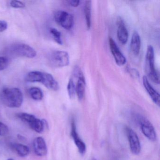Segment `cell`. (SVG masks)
Returning <instances> with one entry per match:
<instances>
[{"label":"cell","instance_id":"obj_11","mask_svg":"<svg viewBox=\"0 0 160 160\" xmlns=\"http://www.w3.org/2000/svg\"><path fill=\"white\" fill-rule=\"evenodd\" d=\"M117 25L118 39L122 44H125L128 42L129 34L125 23L121 17L117 18Z\"/></svg>","mask_w":160,"mask_h":160},{"label":"cell","instance_id":"obj_10","mask_svg":"<svg viewBox=\"0 0 160 160\" xmlns=\"http://www.w3.org/2000/svg\"><path fill=\"white\" fill-rule=\"evenodd\" d=\"M108 42L111 54L113 55L117 65L118 66H122L124 65L126 63V58L120 50L116 42L111 37H109Z\"/></svg>","mask_w":160,"mask_h":160},{"label":"cell","instance_id":"obj_4","mask_svg":"<svg viewBox=\"0 0 160 160\" xmlns=\"http://www.w3.org/2000/svg\"><path fill=\"white\" fill-rule=\"evenodd\" d=\"M137 118L140 129L144 136L151 141H155L157 135L151 122L143 116H139Z\"/></svg>","mask_w":160,"mask_h":160},{"label":"cell","instance_id":"obj_17","mask_svg":"<svg viewBox=\"0 0 160 160\" xmlns=\"http://www.w3.org/2000/svg\"><path fill=\"white\" fill-rule=\"evenodd\" d=\"M84 11L87 29L89 30L91 26L92 2L91 1H87L85 2Z\"/></svg>","mask_w":160,"mask_h":160},{"label":"cell","instance_id":"obj_23","mask_svg":"<svg viewBox=\"0 0 160 160\" xmlns=\"http://www.w3.org/2000/svg\"><path fill=\"white\" fill-rule=\"evenodd\" d=\"M9 64V60L6 57H0V71L7 68Z\"/></svg>","mask_w":160,"mask_h":160},{"label":"cell","instance_id":"obj_3","mask_svg":"<svg viewBox=\"0 0 160 160\" xmlns=\"http://www.w3.org/2000/svg\"><path fill=\"white\" fill-rule=\"evenodd\" d=\"M146 69L150 79L156 84H159V75L155 69L154 51L153 47L148 45L146 56Z\"/></svg>","mask_w":160,"mask_h":160},{"label":"cell","instance_id":"obj_9","mask_svg":"<svg viewBox=\"0 0 160 160\" xmlns=\"http://www.w3.org/2000/svg\"><path fill=\"white\" fill-rule=\"evenodd\" d=\"M12 50L17 56L29 58H33L37 55V52L34 48L28 45L24 44L14 46Z\"/></svg>","mask_w":160,"mask_h":160},{"label":"cell","instance_id":"obj_29","mask_svg":"<svg viewBox=\"0 0 160 160\" xmlns=\"http://www.w3.org/2000/svg\"><path fill=\"white\" fill-rule=\"evenodd\" d=\"M7 160H14V159H12V158H9V159H8Z\"/></svg>","mask_w":160,"mask_h":160},{"label":"cell","instance_id":"obj_2","mask_svg":"<svg viewBox=\"0 0 160 160\" xmlns=\"http://www.w3.org/2000/svg\"><path fill=\"white\" fill-rule=\"evenodd\" d=\"M2 102L8 107L19 108L23 102L22 92L18 88H5L1 93Z\"/></svg>","mask_w":160,"mask_h":160},{"label":"cell","instance_id":"obj_19","mask_svg":"<svg viewBox=\"0 0 160 160\" xmlns=\"http://www.w3.org/2000/svg\"><path fill=\"white\" fill-rule=\"evenodd\" d=\"M29 93L32 99L35 101H41L43 97V94L41 89L38 88H31L29 90Z\"/></svg>","mask_w":160,"mask_h":160},{"label":"cell","instance_id":"obj_27","mask_svg":"<svg viewBox=\"0 0 160 160\" xmlns=\"http://www.w3.org/2000/svg\"><path fill=\"white\" fill-rule=\"evenodd\" d=\"M8 24L6 21L0 20V32H2L7 29Z\"/></svg>","mask_w":160,"mask_h":160},{"label":"cell","instance_id":"obj_14","mask_svg":"<svg viewBox=\"0 0 160 160\" xmlns=\"http://www.w3.org/2000/svg\"><path fill=\"white\" fill-rule=\"evenodd\" d=\"M33 148L35 154L39 156L47 155L48 148L44 139L41 137L36 138L33 141Z\"/></svg>","mask_w":160,"mask_h":160},{"label":"cell","instance_id":"obj_18","mask_svg":"<svg viewBox=\"0 0 160 160\" xmlns=\"http://www.w3.org/2000/svg\"><path fill=\"white\" fill-rule=\"evenodd\" d=\"M45 125H48L47 122L45 120H42L36 118L29 125L32 129L36 132L42 133L44 131Z\"/></svg>","mask_w":160,"mask_h":160},{"label":"cell","instance_id":"obj_6","mask_svg":"<svg viewBox=\"0 0 160 160\" xmlns=\"http://www.w3.org/2000/svg\"><path fill=\"white\" fill-rule=\"evenodd\" d=\"M54 19L58 25L65 29H71L73 26V17L65 11H60L56 12L54 15Z\"/></svg>","mask_w":160,"mask_h":160},{"label":"cell","instance_id":"obj_20","mask_svg":"<svg viewBox=\"0 0 160 160\" xmlns=\"http://www.w3.org/2000/svg\"><path fill=\"white\" fill-rule=\"evenodd\" d=\"M17 116L22 121L28 123L29 125L36 118V117L34 115L28 114L27 113H18L17 114Z\"/></svg>","mask_w":160,"mask_h":160},{"label":"cell","instance_id":"obj_25","mask_svg":"<svg viewBox=\"0 0 160 160\" xmlns=\"http://www.w3.org/2000/svg\"><path fill=\"white\" fill-rule=\"evenodd\" d=\"M9 132V128L6 124L0 122V136H5Z\"/></svg>","mask_w":160,"mask_h":160},{"label":"cell","instance_id":"obj_1","mask_svg":"<svg viewBox=\"0 0 160 160\" xmlns=\"http://www.w3.org/2000/svg\"><path fill=\"white\" fill-rule=\"evenodd\" d=\"M28 82H40L46 88L52 91H58L59 89L58 83L54 77L48 73L33 71L28 74L26 78Z\"/></svg>","mask_w":160,"mask_h":160},{"label":"cell","instance_id":"obj_8","mask_svg":"<svg viewBox=\"0 0 160 160\" xmlns=\"http://www.w3.org/2000/svg\"><path fill=\"white\" fill-rule=\"evenodd\" d=\"M74 75L77 78L76 85H75L76 94L77 95L78 100L81 101L84 98L86 89V80L83 72L78 67L75 69Z\"/></svg>","mask_w":160,"mask_h":160},{"label":"cell","instance_id":"obj_26","mask_svg":"<svg viewBox=\"0 0 160 160\" xmlns=\"http://www.w3.org/2000/svg\"><path fill=\"white\" fill-rule=\"evenodd\" d=\"M129 73L131 76L134 78H139V73L138 71L135 69H129Z\"/></svg>","mask_w":160,"mask_h":160},{"label":"cell","instance_id":"obj_16","mask_svg":"<svg viewBox=\"0 0 160 160\" xmlns=\"http://www.w3.org/2000/svg\"><path fill=\"white\" fill-rule=\"evenodd\" d=\"M12 148L20 157H26L29 153V148L26 145L20 143H14L12 144Z\"/></svg>","mask_w":160,"mask_h":160},{"label":"cell","instance_id":"obj_28","mask_svg":"<svg viewBox=\"0 0 160 160\" xmlns=\"http://www.w3.org/2000/svg\"><path fill=\"white\" fill-rule=\"evenodd\" d=\"M70 5H71L72 7H77L79 5V3H80V1L77 0V1H74V0H71V1H68Z\"/></svg>","mask_w":160,"mask_h":160},{"label":"cell","instance_id":"obj_5","mask_svg":"<svg viewBox=\"0 0 160 160\" xmlns=\"http://www.w3.org/2000/svg\"><path fill=\"white\" fill-rule=\"evenodd\" d=\"M50 61L54 67L62 68L68 66L70 63V57L65 51H54L50 57Z\"/></svg>","mask_w":160,"mask_h":160},{"label":"cell","instance_id":"obj_15","mask_svg":"<svg viewBox=\"0 0 160 160\" xmlns=\"http://www.w3.org/2000/svg\"><path fill=\"white\" fill-rule=\"evenodd\" d=\"M130 48L131 51L134 56L139 55L141 48V39L137 32H134L131 38Z\"/></svg>","mask_w":160,"mask_h":160},{"label":"cell","instance_id":"obj_22","mask_svg":"<svg viewBox=\"0 0 160 160\" xmlns=\"http://www.w3.org/2000/svg\"><path fill=\"white\" fill-rule=\"evenodd\" d=\"M50 32L53 36V38L55 42L58 44H62V41L61 38V33L57 29L51 28L50 29Z\"/></svg>","mask_w":160,"mask_h":160},{"label":"cell","instance_id":"obj_24","mask_svg":"<svg viewBox=\"0 0 160 160\" xmlns=\"http://www.w3.org/2000/svg\"><path fill=\"white\" fill-rule=\"evenodd\" d=\"M10 5L11 7L16 9H22L26 6L25 3L19 1H12L10 2Z\"/></svg>","mask_w":160,"mask_h":160},{"label":"cell","instance_id":"obj_30","mask_svg":"<svg viewBox=\"0 0 160 160\" xmlns=\"http://www.w3.org/2000/svg\"><path fill=\"white\" fill-rule=\"evenodd\" d=\"M92 160H97L96 159H92Z\"/></svg>","mask_w":160,"mask_h":160},{"label":"cell","instance_id":"obj_21","mask_svg":"<svg viewBox=\"0 0 160 160\" xmlns=\"http://www.w3.org/2000/svg\"><path fill=\"white\" fill-rule=\"evenodd\" d=\"M67 91L70 98L72 99L75 97L76 94L75 84L72 78H70L68 82Z\"/></svg>","mask_w":160,"mask_h":160},{"label":"cell","instance_id":"obj_7","mask_svg":"<svg viewBox=\"0 0 160 160\" xmlns=\"http://www.w3.org/2000/svg\"><path fill=\"white\" fill-rule=\"evenodd\" d=\"M126 135L129 141L130 149L132 153L138 155L141 151V145L138 136L136 133L129 127L125 128Z\"/></svg>","mask_w":160,"mask_h":160},{"label":"cell","instance_id":"obj_12","mask_svg":"<svg viewBox=\"0 0 160 160\" xmlns=\"http://www.w3.org/2000/svg\"><path fill=\"white\" fill-rule=\"evenodd\" d=\"M71 136L73 139L76 146L78 149L79 153L84 154L86 152L87 147L86 144L80 138L78 133L77 131L76 125L74 120H72L71 123Z\"/></svg>","mask_w":160,"mask_h":160},{"label":"cell","instance_id":"obj_13","mask_svg":"<svg viewBox=\"0 0 160 160\" xmlns=\"http://www.w3.org/2000/svg\"><path fill=\"white\" fill-rule=\"evenodd\" d=\"M143 84L145 89L149 95L152 101L154 102L155 104L160 106V97L159 92L152 87L150 83L149 82L147 77L144 76L143 77Z\"/></svg>","mask_w":160,"mask_h":160}]
</instances>
